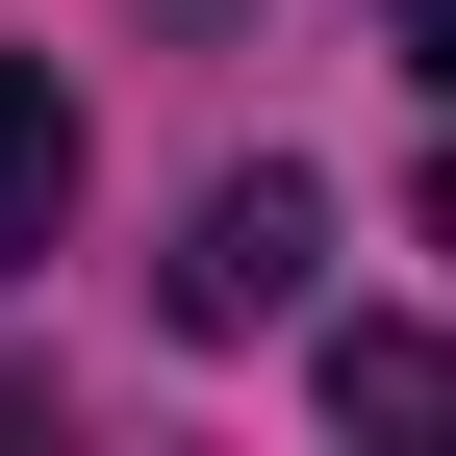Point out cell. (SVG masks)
<instances>
[{
    "label": "cell",
    "mask_w": 456,
    "mask_h": 456,
    "mask_svg": "<svg viewBox=\"0 0 456 456\" xmlns=\"http://www.w3.org/2000/svg\"><path fill=\"white\" fill-rule=\"evenodd\" d=\"M431 380H456L431 330H355V355H330V431H431Z\"/></svg>",
    "instance_id": "3957f363"
},
{
    "label": "cell",
    "mask_w": 456,
    "mask_h": 456,
    "mask_svg": "<svg viewBox=\"0 0 456 456\" xmlns=\"http://www.w3.org/2000/svg\"><path fill=\"white\" fill-rule=\"evenodd\" d=\"M51 203H77V102H51V51H0V279L51 254Z\"/></svg>",
    "instance_id": "7a4b0ae2"
},
{
    "label": "cell",
    "mask_w": 456,
    "mask_h": 456,
    "mask_svg": "<svg viewBox=\"0 0 456 456\" xmlns=\"http://www.w3.org/2000/svg\"><path fill=\"white\" fill-rule=\"evenodd\" d=\"M305 279H330V203L254 152V178H203V228H178V279H152V305H178V330H279Z\"/></svg>",
    "instance_id": "6da1fadb"
}]
</instances>
